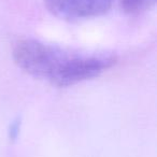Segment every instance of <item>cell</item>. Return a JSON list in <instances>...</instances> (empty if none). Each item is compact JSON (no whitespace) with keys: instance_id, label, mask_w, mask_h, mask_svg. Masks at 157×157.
Wrapping results in <instances>:
<instances>
[{"instance_id":"cell-3","label":"cell","mask_w":157,"mask_h":157,"mask_svg":"<svg viewBox=\"0 0 157 157\" xmlns=\"http://www.w3.org/2000/svg\"><path fill=\"white\" fill-rule=\"evenodd\" d=\"M156 3V0H120L121 9L129 15L140 14L151 9Z\"/></svg>"},{"instance_id":"cell-4","label":"cell","mask_w":157,"mask_h":157,"mask_svg":"<svg viewBox=\"0 0 157 157\" xmlns=\"http://www.w3.org/2000/svg\"><path fill=\"white\" fill-rule=\"evenodd\" d=\"M20 131H21V120L20 118H16L14 120L13 122L10 124V127H9V138L11 140H16L20 135Z\"/></svg>"},{"instance_id":"cell-2","label":"cell","mask_w":157,"mask_h":157,"mask_svg":"<svg viewBox=\"0 0 157 157\" xmlns=\"http://www.w3.org/2000/svg\"><path fill=\"white\" fill-rule=\"evenodd\" d=\"M114 0H44L46 9L66 21L95 18L107 14Z\"/></svg>"},{"instance_id":"cell-1","label":"cell","mask_w":157,"mask_h":157,"mask_svg":"<svg viewBox=\"0 0 157 157\" xmlns=\"http://www.w3.org/2000/svg\"><path fill=\"white\" fill-rule=\"evenodd\" d=\"M12 56L26 73L57 87L97 78L117 61L115 55L109 53L75 52L31 38L16 42Z\"/></svg>"}]
</instances>
